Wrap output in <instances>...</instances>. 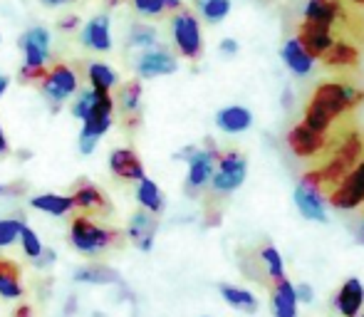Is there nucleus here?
Segmentation results:
<instances>
[{
    "mask_svg": "<svg viewBox=\"0 0 364 317\" xmlns=\"http://www.w3.org/2000/svg\"><path fill=\"white\" fill-rule=\"evenodd\" d=\"M327 154H330V158L317 168V173H320V178H322V186L335 188L337 183H340L342 178H345L347 173H350L352 168L362 161L364 139L360 134H352V131L350 134H342L332 141L330 149H327Z\"/></svg>",
    "mask_w": 364,
    "mask_h": 317,
    "instance_id": "2",
    "label": "nucleus"
},
{
    "mask_svg": "<svg viewBox=\"0 0 364 317\" xmlns=\"http://www.w3.org/2000/svg\"><path fill=\"white\" fill-rule=\"evenodd\" d=\"M347 10L342 8V0H307L305 5V20L317 23L322 28L335 30L340 23H345Z\"/></svg>",
    "mask_w": 364,
    "mask_h": 317,
    "instance_id": "10",
    "label": "nucleus"
},
{
    "mask_svg": "<svg viewBox=\"0 0 364 317\" xmlns=\"http://www.w3.org/2000/svg\"><path fill=\"white\" fill-rule=\"evenodd\" d=\"M364 305V285L362 280L350 278L340 290H337L335 308L340 310L342 317H360Z\"/></svg>",
    "mask_w": 364,
    "mask_h": 317,
    "instance_id": "16",
    "label": "nucleus"
},
{
    "mask_svg": "<svg viewBox=\"0 0 364 317\" xmlns=\"http://www.w3.org/2000/svg\"><path fill=\"white\" fill-rule=\"evenodd\" d=\"M30 206L38 208V211L53 213V216H65L75 208V198L60 196V193H43V196L30 198Z\"/></svg>",
    "mask_w": 364,
    "mask_h": 317,
    "instance_id": "26",
    "label": "nucleus"
},
{
    "mask_svg": "<svg viewBox=\"0 0 364 317\" xmlns=\"http://www.w3.org/2000/svg\"><path fill=\"white\" fill-rule=\"evenodd\" d=\"M220 154L216 149H203V151H193L191 158H188V188H201L206 186L213 178V163Z\"/></svg>",
    "mask_w": 364,
    "mask_h": 317,
    "instance_id": "13",
    "label": "nucleus"
},
{
    "mask_svg": "<svg viewBox=\"0 0 364 317\" xmlns=\"http://www.w3.org/2000/svg\"><path fill=\"white\" fill-rule=\"evenodd\" d=\"M136 70H139L141 77H159V75H171L176 72V60L168 53L159 50V53H146L141 55V60L136 63Z\"/></svg>",
    "mask_w": 364,
    "mask_h": 317,
    "instance_id": "20",
    "label": "nucleus"
},
{
    "mask_svg": "<svg viewBox=\"0 0 364 317\" xmlns=\"http://www.w3.org/2000/svg\"><path fill=\"white\" fill-rule=\"evenodd\" d=\"M87 75H90V82H92V87H95L97 92H109L112 87L117 85V80H119L114 70L107 68V65H102V63L90 65Z\"/></svg>",
    "mask_w": 364,
    "mask_h": 317,
    "instance_id": "29",
    "label": "nucleus"
},
{
    "mask_svg": "<svg viewBox=\"0 0 364 317\" xmlns=\"http://www.w3.org/2000/svg\"><path fill=\"white\" fill-rule=\"evenodd\" d=\"M360 240L364 243V221H362V226H360Z\"/></svg>",
    "mask_w": 364,
    "mask_h": 317,
    "instance_id": "47",
    "label": "nucleus"
},
{
    "mask_svg": "<svg viewBox=\"0 0 364 317\" xmlns=\"http://www.w3.org/2000/svg\"><path fill=\"white\" fill-rule=\"evenodd\" d=\"M245 173H248V161L238 151H225L218 158V171L213 173L211 183L218 193H230L245 181Z\"/></svg>",
    "mask_w": 364,
    "mask_h": 317,
    "instance_id": "7",
    "label": "nucleus"
},
{
    "mask_svg": "<svg viewBox=\"0 0 364 317\" xmlns=\"http://www.w3.org/2000/svg\"><path fill=\"white\" fill-rule=\"evenodd\" d=\"M100 95H102V92H97L95 87H92L90 92H85V95L80 97V102H75L73 114H75V117H80V119H85V117L90 114L92 109H95L97 102H100Z\"/></svg>",
    "mask_w": 364,
    "mask_h": 317,
    "instance_id": "35",
    "label": "nucleus"
},
{
    "mask_svg": "<svg viewBox=\"0 0 364 317\" xmlns=\"http://www.w3.org/2000/svg\"><path fill=\"white\" fill-rule=\"evenodd\" d=\"M362 317H364V315H362Z\"/></svg>",
    "mask_w": 364,
    "mask_h": 317,
    "instance_id": "49",
    "label": "nucleus"
},
{
    "mask_svg": "<svg viewBox=\"0 0 364 317\" xmlns=\"http://www.w3.org/2000/svg\"><path fill=\"white\" fill-rule=\"evenodd\" d=\"M216 124L218 129H223L225 134H240V131H245L250 124H253V114H250V109H245V107H225V109H220L216 114Z\"/></svg>",
    "mask_w": 364,
    "mask_h": 317,
    "instance_id": "21",
    "label": "nucleus"
},
{
    "mask_svg": "<svg viewBox=\"0 0 364 317\" xmlns=\"http://www.w3.org/2000/svg\"><path fill=\"white\" fill-rule=\"evenodd\" d=\"M364 92L347 82H320L312 92L305 109V124L317 131H330L337 117L347 114L352 107L362 104Z\"/></svg>",
    "mask_w": 364,
    "mask_h": 317,
    "instance_id": "1",
    "label": "nucleus"
},
{
    "mask_svg": "<svg viewBox=\"0 0 364 317\" xmlns=\"http://www.w3.org/2000/svg\"><path fill=\"white\" fill-rule=\"evenodd\" d=\"M332 136L330 131H317L312 129L310 124L300 122L290 129L288 134V146L292 149V154L300 156V158H310V156H320L322 151L330 149L332 144Z\"/></svg>",
    "mask_w": 364,
    "mask_h": 317,
    "instance_id": "5",
    "label": "nucleus"
},
{
    "mask_svg": "<svg viewBox=\"0 0 364 317\" xmlns=\"http://www.w3.org/2000/svg\"><path fill=\"white\" fill-rule=\"evenodd\" d=\"M112 112H114V100L109 97V92H102L100 102L95 104V109L85 117V129L82 134H90V136H102L107 129L112 127Z\"/></svg>",
    "mask_w": 364,
    "mask_h": 317,
    "instance_id": "15",
    "label": "nucleus"
},
{
    "mask_svg": "<svg viewBox=\"0 0 364 317\" xmlns=\"http://www.w3.org/2000/svg\"><path fill=\"white\" fill-rule=\"evenodd\" d=\"M136 198H139V203L146 208L149 213H159L164 208V196L151 178H141L139 188H136Z\"/></svg>",
    "mask_w": 364,
    "mask_h": 317,
    "instance_id": "28",
    "label": "nucleus"
},
{
    "mask_svg": "<svg viewBox=\"0 0 364 317\" xmlns=\"http://www.w3.org/2000/svg\"><path fill=\"white\" fill-rule=\"evenodd\" d=\"M70 240H73V245L80 253L97 255V253H102V250L119 243L122 231L100 226L97 221H92L90 216L82 213V216L73 218V223H70Z\"/></svg>",
    "mask_w": 364,
    "mask_h": 317,
    "instance_id": "3",
    "label": "nucleus"
},
{
    "mask_svg": "<svg viewBox=\"0 0 364 317\" xmlns=\"http://www.w3.org/2000/svg\"><path fill=\"white\" fill-rule=\"evenodd\" d=\"M322 63H325L327 68H332V70H352V68H357V65H360V50H357L350 40L337 38L335 45H332V48L325 53Z\"/></svg>",
    "mask_w": 364,
    "mask_h": 317,
    "instance_id": "19",
    "label": "nucleus"
},
{
    "mask_svg": "<svg viewBox=\"0 0 364 317\" xmlns=\"http://www.w3.org/2000/svg\"><path fill=\"white\" fill-rule=\"evenodd\" d=\"M297 288H292L288 278L273 283V298H270V308L275 317H297Z\"/></svg>",
    "mask_w": 364,
    "mask_h": 317,
    "instance_id": "18",
    "label": "nucleus"
},
{
    "mask_svg": "<svg viewBox=\"0 0 364 317\" xmlns=\"http://www.w3.org/2000/svg\"><path fill=\"white\" fill-rule=\"evenodd\" d=\"M297 40L302 43V48L312 55L315 60L325 58L327 50L335 45V33L330 28H322L317 23H310V20H302L300 28H297Z\"/></svg>",
    "mask_w": 364,
    "mask_h": 317,
    "instance_id": "9",
    "label": "nucleus"
},
{
    "mask_svg": "<svg viewBox=\"0 0 364 317\" xmlns=\"http://www.w3.org/2000/svg\"><path fill=\"white\" fill-rule=\"evenodd\" d=\"M82 45H87V48H92V50H100V53L109 50L112 48L109 20L107 18L90 20V23L85 25V30H82Z\"/></svg>",
    "mask_w": 364,
    "mask_h": 317,
    "instance_id": "24",
    "label": "nucleus"
},
{
    "mask_svg": "<svg viewBox=\"0 0 364 317\" xmlns=\"http://www.w3.org/2000/svg\"><path fill=\"white\" fill-rule=\"evenodd\" d=\"M8 82H10V80L5 77L3 72H0V97H3V92H5V90H8Z\"/></svg>",
    "mask_w": 364,
    "mask_h": 317,
    "instance_id": "44",
    "label": "nucleus"
},
{
    "mask_svg": "<svg viewBox=\"0 0 364 317\" xmlns=\"http://www.w3.org/2000/svg\"><path fill=\"white\" fill-rule=\"evenodd\" d=\"M77 90V75L68 65H55L48 72V77L43 80V92L53 102H63Z\"/></svg>",
    "mask_w": 364,
    "mask_h": 317,
    "instance_id": "12",
    "label": "nucleus"
},
{
    "mask_svg": "<svg viewBox=\"0 0 364 317\" xmlns=\"http://www.w3.org/2000/svg\"><path fill=\"white\" fill-rule=\"evenodd\" d=\"M350 3H355V5H364V0H350Z\"/></svg>",
    "mask_w": 364,
    "mask_h": 317,
    "instance_id": "48",
    "label": "nucleus"
},
{
    "mask_svg": "<svg viewBox=\"0 0 364 317\" xmlns=\"http://www.w3.org/2000/svg\"><path fill=\"white\" fill-rule=\"evenodd\" d=\"M23 50H25V65L40 68L45 65L50 55V33L45 28H33L23 35Z\"/></svg>",
    "mask_w": 364,
    "mask_h": 317,
    "instance_id": "17",
    "label": "nucleus"
},
{
    "mask_svg": "<svg viewBox=\"0 0 364 317\" xmlns=\"http://www.w3.org/2000/svg\"><path fill=\"white\" fill-rule=\"evenodd\" d=\"M75 208H80L85 216H109L112 203L107 198V193L102 188H97L95 183H80V188L75 191Z\"/></svg>",
    "mask_w": 364,
    "mask_h": 317,
    "instance_id": "11",
    "label": "nucleus"
},
{
    "mask_svg": "<svg viewBox=\"0 0 364 317\" xmlns=\"http://www.w3.org/2000/svg\"><path fill=\"white\" fill-rule=\"evenodd\" d=\"M196 5L203 13V18L211 23H218L230 13V0H196Z\"/></svg>",
    "mask_w": 364,
    "mask_h": 317,
    "instance_id": "32",
    "label": "nucleus"
},
{
    "mask_svg": "<svg viewBox=\"0 0 364 317\" xmlns=\"http://www.w3.org/2000/svg\"><path fill=\"white\" fill-rule=\"evenodd\" d=\"M25 223L18 221V218H8V221H0V248L10 245L13 240H20V233H23Z\"/></svg>",
    "mask_w": 364,
    "mask_h": 317,
    "instance_id": "34",
    "label": "nucleus"
},
{
    "mask_svg": "<svg viewBox=\"0 0 364 317\" xmlns=\"http://www.w3.org/2000/svg\"><path fill=\"white\" fill-rule=\"evenodd\" d=\"M8 151V139H5V134H3V129H0V156Z\"/></svg>",
    "mask_w": 364,
    "mask_h": 317,
    "instance_id": "43",
    "label": "nucleus"
},
{
    "mask_svg": "<svg viewBox=\"0 0 364 317\" xmlns=\"http://www.w3.org/2000/svg\"><path fill=\"white\" fill-rule=\"evenodd\" d=\"M283 60L285 65L292 70L295 75H310L312 65H315V58H312L310 53H307L305 48H302V43L297 38L288 40V43L283 45Z\"/></svg>",
    "mask_w": 364,
    "mask_h": 317,
    "instance_id": "22",
    "label": "nucleus"
},
{
    "mask_svg": "<svg viewBox=\"0 0 364 317\" xmlns=\"http://www.w3.org/2000/svg\"><path fill=\"white\" fill-rule=\"evenodd\" d=\"M220 53L235 55L238 53V43H235V40H223V43H220Z\"/></svg>",
    "mask_w": 364,
    "mask_h": 317,
    "instance_id": "40",
    "label": "nucleus"
},
{
    "mask_svg": "<svg viewBox=\"0 0 364 317\" xmlns=\"http://www.w3.org/2000/svg\"><path fill=\"white\" fill-rule=\"evenodd\" d=\"M297 298H300L302 303H310V300H312V288H310V285L302 283L300 288H297Z\"/></svg>",
    "mask_w": 364,
    "mask_h": 317,
    "instance_id": "41",
    "label": "nucleus"
},
{
    "mask_svg": "<svg viewBox=\"0 0 364 317\" xmlns=\"http://www.w3.org/2000/svg\"><path fill=\"white\" fill-rule=\"evenodd\" d=\"M220 295L225 298V303L233 305L235 310H243V313H255L258 310V298H255L250 290L235 288V285H220Z\"/></svg>",
    "mask_w": 364,
    "mask_h": 317,
    "instance_id": "27",
    "label": "nucleus"
},
{
    "mask_svg": "<svg viewBox=\"0 0 364 317\" xmlns=\"http://www.w3.org/2000/svg\"><path fill=\"white\" fill-rule=\"evenodd\" d=\"M20 243H23V250H25V253H28L33 260L43 255V243H40L38 233H35L33 228H28V226L23 228V233H20Z\"/></svg>",
    "mask_w": 364,
    "mask_h": 317,
    "instance_id": "36",
    "label": "nucleus"
},
{
    "mask_svg": "<svg viewBox=\"0 0 364 317\" xmlns=\"http://www.w3.org/2000/svg\"><path fill=\"white\" fill-rule=\"evenodd\" d=\"M295 206L310 221H325V196H322V178L320 173L307 171L295 188Z\"/></svg>",
    "mask_w": 364,
    "mask_h": 317,
    "instance_id": "4",
    "label": "nucleus"
},
{
    "mask_svg": "<svg viewBox=\"0 0 364 317\" xmlns=\"http://www.w3.org/2000/svg\"><path fill=\"white\" fill-rule=\"evenodd\" d=\"M260 260H263L265 270H268L270 280L273 283H278V280L285 278V268H283V258H280L278 248L275 245H265L263 250H260Z\"/></svg>",
    "mask_w": 364,
    "mask_h": 317,
    "instance_id": "31",
    "label": "nucleus"
},
{
    "mask_svg": "<svg viewBox=\"0 0 364 317\" xmlns=\"http://www.w3.org/2000/svg\"><path fill=\"white\" fill-rule=\"evenodd\" d=\"M45 3H50V5H60V3H70V0H45Z\"/></svg>",
    "mask_w": 364,
    "mask_h": 317,
    "instance_id": "46",
    "label": "nucleus"
},
{
    "mask_svg": "<svg viewBox=\"0 0 364 317\" xmlns=\"http://www.w3.org/2000/svg\"><path fill=\"white\" fill-rule=\"evenodd\" d=\"M330 203L335 208H340V211H352V208L364 203V156H362V161L332 188Z\"/></svg>",
    "mask_w": 364,
    "mask_h": 317,
    "instance_id": "6",
    "label": "nucleus"
},
{
    "mask_svg": "<svg viewBox=\"0 0 364 317\" xmlns=\"http://www.w3.org/2000/svg\"><path fill=\"white\" fill-rule=\"evenodd\" d=\"M95 146H97V136H90V134H82L80 136L82 154H92V151H95Z\"/></svg>",
    "mask_w": 364,
    "mask_h": 317,
    "instance_id": "39",
    "label": "nucleus"
},
{
    "mask_svg": "<svg viewBox=\"0 0 364 317\" xmlns=\"http://www.w3.org/2000/svg\"><path fill=\"white\" fill-rule=\"evenodd\" d=\"M13 317H33V310H30L28 305H23V308L15 310V315H13Z\"/></svg>",
    "mask_w": 364,
    "mask_h": 317,
    "instance_id": "42",
    "label": "nucleus"
},
{
    "mask_svg": "<svg viewBox=\"0 0 364 317\" xmlns=\"http://www.w3.org/2000/svg\"><path fill=\"white\" fill-rule=\"evenodd\" d=\"M154 233H156V218L149 216V213L139 211L132 216V223H129V236L139 245L141 250H149L154 243Z\"/></svg>",
    "mask_w": 364,
    "mask_h": 317,
    "instance_id": "25",
    "label": "nucleus"
},
{
    "mask_svg": "<svg viewBox=\"0 0 364 317\" xmlns=\"http://www.w3.org/2000/svg\"><path fill=\"white\" fill-rule=\"evenodd\" d=\"M109 168L117 178H122V181H141V178H146L139 156H136V151H132V149H114L112 151Z\"/></svg>",
    "mask_w": 364,
    "mask_h": 317,
    "instance_id": "14",
    "label": "nucleus"
},
{
    "mask_svg": "<svg viewBox=\"0 0 364 317\" xmlns=\"http://www.w3.org/2000/svg\"><path fill=\"white\" fill-rule=\"evenodd\" d=\"M23 273H20V265L15 260L0 258V295L5 300H15L23 295V283H20Z\"/></svg>",
    "mask_w": 364,
    "mask_h": 317,
    "instance_id": "23",
    "label": "nucleus"
},
{
    "mask_svg": "<svg viewBox=\"0 0 364 317\" xmlns=\"http://www.w3.org/2000/svg\"><path fill=\"white\" fill-rule=\"evenodd\" d=\"M75 280H80V283H114L117 273L105 265H85L75 273Z\"/></svg>",
    "mask_w": 364,
    "mask_h": 317,
    "instance_id": "30",
    "label": "nucleus"
},
{
    "mask_svg": "<svg viewBox=\"0 0 364 317\" xmlns=\"http://www.w3.org/2000/svg\"><path fill=\"white\" fill-rule=\"evenodd\" d=\"M139 97H141V85H139V82H136V80L127 82V85L122 87V92H119L122 109H124L127 114L136 112V109H139Z\"/></svg>",
    "mask_w": 364,
    "mask_h": 317,
    "instance_id": "33",
    "label": "nucleus"
},
{
    "mask_svg": "<svg viewBox=\"0 0 364 317\" xmlns=\"http://www.w3.org/2000/svg\"><path fill=\"white\" fill-rule=\"evenodd\" d=\"M134 48H151L154 43H156V33H154V28H146V25H136L134 30H132V40H129Z\"/></svg>",
    "mask_w": 364,
    "mask_h": 317,
    "instance_id": "37",
    "label": "nucleus"
},
{
    "mask_svg": "<svg viewBox=\"0 0 364 317\" xmlns=\"http://www.w3.org/2000/svg\"><path fill=\"white\" fill-rule=\"evenodd\" d=\"M134 5L141 15H161L168 10V0H134Z\"/></svg>",
    "mask_w": 364,
    "mask_h": 317,
    "instance_id": "38",
    "label": "nucleus"
},
{
    "mask_svg": "<svg viewBox=\"0 0 364 317\" xmlns=\"http://www.w3.org/2000/svg\"><path fill=\"white\" fill-rule=\"evenodd\" d=\"M63 28H77V18H68V23H63Z\"/></svg>",
    "mask_w": 364,
    "mask_h": 317,
    "instance_id": "45",
    "label": "nucleus"
},
{
    "mask_svg": "<svg viewBox=\"0 0 364 317\" xmlns=\"http://www.w3.org/2000/svg\"><path fill=\"white\" fill-rule=\"evenodd\" d=\"M171 30L178 53L188 60H196L201 55V28H198V20L188 10H183V13H178L173 18Z\"/></svg>",
    "mask_w": 364,
    "mask_h": 317,
    "instance_id": "8",
    "label": "nucleus"
}]
</instances>
